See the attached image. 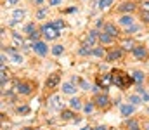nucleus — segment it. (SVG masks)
<instances>
[{
    "instance_id": "1",
    "label": "nucleus",
    "mask_w": 149,
    "mask_h": 130,
    "mask_svg": "<svg viewBox=\"0 0 149 130\" xmlns=\"http://www.w3.org/2000/svg\"><path fill=\"white\" fill-rule=\"evenodd\" d=\"M111 76H113V83L118 87V88H125V87H128L132 82H134V78H132V76H128L127 73L118 71V70H113Z\"/></svg>"
},
{
    "instance_id": "2",
    "label": "nucleus",
    "mask_w": 149,
    "mask_h": 130,
    "mask_svg": "<svg viewBox=\"0 0 149 130\" xmlns=\"http://www.w3.org/2000/svg\"><path fill=\"white\" fill-rule=\"evenodd\" d=\"M40 31H42V35L47 38V40H54V38H57L61 33L54 28V24L50 23V24H43L42 28H40Z\"/></svg>"
},
{
    "instance_id": "3",
    "label": "nucleus",
    "mask_w": 149,
    "mask_h": 130,
    "mask_svg": "<svg viewBox=\"0 0 149 130\" xmlns=\"http://www.w3.org/2000/svg\"><path fill=\"white\" fill-rule=\"evenodd\" d=\"M94 104H95L97 108H106V106L109 104V97H108L106 94H97V95L94 97Z\"/></svg>"
},
{
    "instance_id": "4",
    "label": "nucleus",
    "mask_w": 149,
    "mask_h": 130,
    "mask_svg": "<svg viewBox=\"0 0 149 130\" xmlns=\"http://www.w3.org/2000/svg\"><path fill=\"white\" fill-rule=\"evenodd\" d=\"M17 92L19 94H23V95H30L31 92H33V85L30 83V82H21V83H17Z\"/></svg>"
},
{
    "instance_id": "5",
    "label": "nucleus",
    "mask_w": 149,
    "mask_h": 130,
    "mask_svg": "<svg viewBox=\"0 0 149 130\" xmlns=\"http://www.w3.org/2000/svg\"><path fill=\"white\" fill-rule=\"evenodd\" d=\"M59 80H61L59 73H52V75H49V78L45 80V87H47V88H56L57 83H59Z\"/></svg>"
},
{
    "instance_id": "6",
    "label": "nucleus",
    "mask_w": 149,
    "mask_h": 130,
    "mask_svg": "<svg viewBox=\"0 0 149 130\" xmlns=\"http://www.w3.org/2000/svg\"><path fill=\"white\" fill-rule=\"evenodd\" d=\"M33 50H35V54H38V56H45L47 52H49V47H47V43L45 42H35L33 43Z\"/></svg>"
},
{
    "instance_id": "7",
    "label": "nucleus",
    "mask_w": 149,
    "mask_h": 130,
    "mask_svg": "<svg viewBox=\"0 0 149 130\" xmlns=\"http://www.w3.org/2000/svg\"><path fill=\"white\" fill-rule=\"evenodd\" d=\"M97 38H99V33H97L95 30L88 31V33H87V37H85V45L94 47V45H95V42H97Z\"/></svg>"
},
{
    "instance_id": "8",
    "label": "nucleus",
    "mask_w": 149,
    "mask_h": 130,
    "mask_svg": "<svg viewBox=\"0 0 149 130\" xmlns=\"http://www.w3.org/2000/svg\"><path fill=\"white\" fill-rule=\"evenodd\" d=\"M132 54H134V57H137V59H146L148 50H146L144 45H135V49L132 50Z\"/></svg>"
},
{
    "instance_id": "9",
    "label": "nucleus",
    "mask_w": 149,
    "mask_h": 130,
    "mask_svg": "<svg viewBox=\"0 0 149 130\" xmlns=\"http://www.w3.org/2000/svg\"><path fill=\"white\" fill-rule=\"evenodd\" d=\"M123 57V50L121 49H113L111 52L108 54V61L113 63V61H118V59H121Z\"/></svg>"
},
{
    "instance_id": "10",
    "label": "nucleus",
    "mask_w": 149,
    "mask_h": 130,
    "mask_svg": "<svg viewBox=\"0 0 149 130\" xmlns=\"http://www.w3.org/2000/svg\"><path fill=\"white\" fill-rule=\"evenodd\" d=\"M120 12H134L135 10V3L134 2H123L120 7H118Z\"/></svg>"
},
{
    "instance_id": "11",
    "label": "nucleus",
    "mask_w": 149,
    "mask_h": 130,
    "mask_svg": "<svg viewBox=\"0 0 149 130\" xmlns=\"http://www.w3.org/2000/svg\"><path fill=\"white\" fill-rule=\"evenodd\" d=\"M120 111H121L123 116H130V115L135 111V106H134V104H121V106H120Z\"/></svg>"
},
{
    "instance_id": "12",
    "label": "nucleus",
    "mask_w": 149,
    "mask_h": 130,
    "mask_svg": "<svg viewBox=\"0 0 149 130\" xmlns=\"http://www.w3.org/2000/svg\"><path fill=\"white\" fill-rule=\"evenodd\" d=\"M104 31H106V33H109V35H111L113 38H116V37L120 35L118 28H116L114 24H111V23H106V24H104Z\"/></svg>"
},
{
    "instance_id": "13",
    "label": "nucleus",
    "mask_w": 149,
    "mask_h": 130,
    "mask_svg": "<svg viewBox=\"0 0 149 130\" xmlns=\"http://www.w3.org/2000/svg\"><path fill=\"white\" fill-rule=\"evenodd\" d=\"M7 52L10 54V57H12V61L14 63H23V56L14 49V47H10V49H7Z\"/></svg>"
},
{
    "instance_id": "14",
    "label": "nucleus",
    "mask_w": 149,
    "mask_h": 130,
    "mask_svg": "<svg viewBox=\"0 0 149 130\" xmlns=\"http://www.w3.org/2000/svg\"><path fill=\"white\" fill-rule=\"evenodd\" d=\"M118 23L128 28V26H132V23H134V19H132V16H128V14H125V16H121V17L118 19Z\"/></svg>"
},
{
    "instance_id": "15",
    "label": "nucleus",
    "mask_w": 149,
    "mask_h": 130,
    "mask_svg": "<svg viewBox=\"0 0 149 130\" xmlns=\"http://www.w3.org/2000/svg\"><path fill=\"white\" fill-rule=\"evenodd\" d=\"M70 106H71V109H76V111H78V109H81V108H83L81 99H80V97H73V99L70 101Z\"/></svg>"
},
{
    "instance_id": "16",
    "label": "nucleus",
    "mask_w": 149,
    "mask_h": 130,
    "mask_svg": "<svg viewBox=\"0 0 149 130\" xmlns=\"http://www.w3.org/2000/svg\"><path fill=\"white\" fill-rule=\"evenodd\" d=\"M99 42H101V43H111L113 42V37L109 35V33L102 31V33H99Z\"/></svg>"
},
{
    "instance_id": "17",
    "label": "nucleus",
    "mask_w": 149,
    "mask_h": 130,
    "mask_svg": "<svg viewBox=\"0 0 149 130\" xmlns=\"http://www.w3.org/2000/svg\"><path fill=\"white\" fill-rule=\"evenodd\" d=\"M63 92L64 94H74L76 92V87L73 83H63Z\"/></svg>"
},
{
    "instance_id": "18",
    "label": "nucleus",
    "mask_w": 149,
    "mask_h": 130,
    "mask_svg": "<svg viewBox=\"0 0 149 130\" xmlns=\"http://www.w3.org/2000/svg\"><path fill=\"white\" fill-rule=\"evenodd\" d=\"M24 16H26V12H24L23 9H16V10L12 12V17H14L16 21H21V19L24 17Z\"/></svg>"
},
{
    "instance_id": "19",
    "label": "nucleus",
    "mask_w": 149,
    "mask_h": 130,
    "mask_svg": "<svg viewBox=\"0 0 149 130\" xmlns=\"http://www.w3.org/2000/svg\"><path fill=\"white\" fill-rule=\"evenodd\" d=\"M132 75H134V76H132L134 82H137V83H142V82H144V73H142V71H134Z\"/></svg>"
},
{
    "instance_id": "20",
    "label": "nucleus",
    "mask_w": 149,
    "mask_h": 130,
    "mask_svg": "<svg viewBox=\"0 0 149 130\" xmlns=\"http://www.w3.org/2000/svg\"><path fill=\"white\" fill-rule=\"evenodd\" d=\"M128 101H130V104H134V106H137V104L144 102V101H142V97H141V95H137V94L130 95V97H128Z\"/></svg>"
},
{
    "instance_id": "21",
    "label": "nucleus",
    "mask_w": 149,
    "mask_h": 130,
    "mask_svg": "<svg viewBox=\"0 0 149 130\" xmlns=\"http://www.w3.org/2000/svg\"><path fill=\"white\" fill-rule=\"evenodd\" d=\"M73 116H74V113L70 111V109H63V111H61V118H63V120H71Z\"/></svg>"
},
{
    "instance_id": "22",
    "label": "nucleus",
    "mask_w": 149,
    "mask_h": 130,
    "mask_svg": "<svg viewBox=\"0 0 149 130\" xmlns=\"http://www.w3.org/2000/svg\"><path fill=\"white\" fill-rule=\"evenodd\" d=\"M127 127H128V130H139V122L137 120H128Z\"/></svg>"
},
{
    "instance_id": "23",
    "label": "nucleus",
    "mask_w": 149,
    "mask_h": 130,
    "mask_svg": "<svg viewBox=\"0 0 149 130\" xmlns=\"http://www.w3.org/2000/svg\"><path fill=\"white\" fill-rule=\"evenodd\" d=\"M47 14H49V9H38V12H37V19H45L47 17Z\"/></svg>"
},
{
    "instance_id": "24",
    "label": "nucleus",
    "mask_w": 149,
    "mask_h": 130,
    "mask_svg": "<svg viewBox=\"0 0 149 130\" xmlns=\"http://www.w3.org/2000/svg\"><path fill=\"white\" fill-rule=\"evenodd\" d=\"M52 24H54V28H56V30H57L59 33H61V31L64 30V21H61V19H57V21H54Z\"/></svg>"
},
{
    "instance_id": "25",
    "label": "nucleus",
    "mask_w": 149,
    "mask_h": 130,
    "mask_svg": "<svg viewBox=\"0 0 149 130\" xmlns=\"http://www.w3.org/2000/svg\"><path fill=\"white\" fill-rule=\"evenodd\" d=\"M78 54H80V56H88V54H92V50H90L88 45H81V49L78 50Z\"/></svg>"
},
{
    "instance_id": "26",
    "label": "nucleus",
    "mask_w": 149,
    "mask_h": 130,
    "mask_svg": "<svg viewBox=\"0 0 149 130\" xmlns=\"http://www.w3.org/2000/svg\"><path fill=\"white\" fill-rule=\"evenodd\" d=\"M121 47H123L125 50H134V49H135V45H134L132 40H125V42L121 43Z\"/></svg>"
},
{
    "instance_id": "27",
    "label": "nucleus",
    "mask_w": 149,
    "mask_h": 130,
    "mask_svg": "<svg viewBox=\"0 0 149 130\" xmlns=\"http://www.w3.org/2000/svg\"><path fill=\"white\" fill-rule=\"evenodd\" d=\"M137 92L141 94V97H142V101H144V102H149V92H146V90H144V88H141V87L137 88Z\"/></svg>"
},
{
    "instance_id": "28",
    "label": "nucleus",
    "mask_w": 149,
    "mask_h": 130,
    "mask_svg": "<svg viewBox=\"0 0 149 130\" xmlns=\"http://www.w3.org/2000/svg\"><path fill=\"white\" fill-rule=\"evenodd\" d=\"M63 50H64L63 45H54V47H52V54H54V56H61Z\"/></svg>"
},
{
    "instance_id": "29",
    "label": "nucleus",
    "mask_w": 149,
    "mask_h": 130,
    "mask_svg": "<svg viewBox=\"0 0 149 130\" xmlns=\"http://www.w3.org/2000/svg\"><path fill=\"white\" fill-rule=\"evenodd\" d=\"M49 102H50V108H54V109H56V108H59V95L50 97V101H49Z\"/></svg>"
},
{
    "instance_id": "30",
    "label": "nucleus",
    "mask_w": 149,
    "mask_h": 130,
    "mask_svg": "<svg viewBox=\"0 0 149 130\" xmlns=\"http://www.w3.org/2000/svg\"><path fill=\"white\" fill-rule=\"evenodd\" d=\"M12 38H14V43H16V45H19V47H21V45L24 43L23 37H21V35H17V33H14V35H12Z\"/></svg>"
},
{
    "instance_id": "31",
    "label": "nucleus",
    "mask_w": 149,
    "mask_h": 130,
    "mask_svg": "<svg viewBox=\"0 0 149 130\" xmlns=\"http://www.w3.org/2000/svg\"><path fill=\"white\" fill-rule=\"evenodd\" d=\"M113 3V0H99V9H106Z\"/></svg>"
},
{
    "instance_id": "32",
    "label": "nucleus",
    "mask_w": 149,
    "mask_h": 130,
    "mask_svg": "<svg viewBox=\"0 0 149 130\" xmlns=\"http://www.w3.org/2000/svg\"><path fill=\"white\" fill-rule=\"evenodd\" d=\"M24 31L28 33V35H31V33H35L37 30H35V24L33 23H30V24H26V28H24Z\"/></svg>"
},
{
    "instance_id": "33",
    "label": "nucleus",
    "mask_w": 149,
    "mask_h": 130,
    "mask_svg": "<svg viewBox=\"0 0 149 130\" xmlns=\"http://www.w3.org/2000/svg\"><path fill=\"white\" fill-rule=\"evenodd\" d=\"M92 54L97 56V57H102V56H104V50H102V47H95V49L92 50Z\"/></svg>"
},
{
    "instance_id": "34",
    "label": "nucleus",
    "mask_w": 149,
    "mask_h": 130,
    "mask_svg": "<svg viewBox=\"0 0 149 130\" xmlns=\"http://www.w3.org/2000/svg\"><path fill=\"white\" fill-rule=\"evenodd\" d=\"M94 106H95V104L88 102V104H85V106H83V111H85V113L88 115V113H92V111H94Z\"/></svg>"
},
{
    "instance_id": "35",
    "label": "nucleus",
    "mask_w": 149,
    "mask_h": 130,
    "mask_svg": "<svg viewBox=\"0 0 149 130\" xmlns=\"http://www.w3.org/2000/svg\"><path fill=\"white\" fill-rule=\"evenodd\" d=\"M17 111H19L21 115H26V113L30 111V108H28V106H19V108H17Z\"/></svg>"
},
{
    "instance_id": "36",
    "label": "nucleus",
    "mask_w": 149,
    "mask_h": 130,
    "mask_svg": "<svg viewBox=\"0 0 149 130\" xmlns=\"http://www.w3.org/2000/svg\"><path fill=\"white\" fill-rule=\"evenodd\" d=\"M134 31H137V26H134V24H132V26H128V28H127V31H125V33H128V35H132Z\"/></svg>"
},
{
    "instance_id": "37",
    "label": "nucleus",
    "mask_w": 149,
    "mask_h": 130,
    "mask_svg": "<svg viewBox=\"0 0 149 130\" xmlns=\"http://www.w3.org/2000/svg\"><path fill=\"white\" fill-rule=\"evenodd\" d=\"M30 38H31L33 42H38V38H40V33H38V31H35V33H31V35H30Z\"/></svg>"
},
{
    "instance_id": "38",
    "label": "nucleus",
    "mask_w": 149,
    "mask_h": 130,
    "mask_svg": "<svg viewBox=\"0 0 149 130\" xmlns=\"http://www.w3.org/2000/svg\"><path fill=\"white\" fill-rule=\"evenodd\" d=\"M141 17H142V21H144V23H149V12L142 10V16H141Z\"/></svg>"
},
{
    "instance_id": "39",
    "label": "nucleus",
    "mask_w": 149,
    "mask_h": 130,
    "mask_svg": "<svg viewBox=\"0 0 149 130\" xmlns=\"http://www.w3.org/2000/svg\"><path fill=\"white\" fill-rule=\"evenodd\" d=\"M80 85H81V88H83V90H90V88H92V87L88 85V83H87V82H83V80H81V82H80Z\"/></svg>"
},
{
    "instance_id": "40",
    "label": "nucleus",
    "mask_w": 149,
    "mask_h": 130,
    "mask_svg": "<svg viewBox=\"0 0 149 130\" xmlns=\"http://www.w3.org/2000/svg\"><path fill=\"white\" fill-rule=\"evenodd\" d=\"M142 10L149 12V0H144V2H142Z\"/></svg>"
},
{
    "instance_id": "41",
    "label": "nucleus",
    "mask_w": 149,
    "mask_h": 130,
    "mask_svg": "<svg viewBox=\"0 0 149 130\" xmlns=\"http://www.w3.org/2000/svg\"><path fill=\"white\" fill-rule=\"evenodd\" d=\"M61 0H49V5H59Z\"/></svg>"
},
{
    "instance_id": "42",
    "label": "nucleus",
    "mask_w": 149,
    "mask_h": 130,
    "mask_svg": "<svg viewBox=\"0 0 149 130\" xmlns=\"http://www.w3.org/2000/svg\"><path fill=\"white\" fill-rule=\"evenodd\" d=\"M17 2H19V0H7V3H9V5H16Z\"/></svg>"
},
{
    "instance_id": "43",
    "label": "nucleus",
    "mask_w": 149,
    "mask_h": 130,
    "mask_svg": "<svg viewBox=\"0 0 149 130\" xmlns=\"http://www.w3.org/2000/svg\"><path fill=\"white\" fill-rule=\"evenodd\" d=\"M33 3H35V5H42V3H43V0H33Z\"/></svg>"
},
{
    "instance_id": "44",
    "label": "nucleus",
    "mask_w": 149,
    "mask_h": 130,
    "mask_svg": "<svg viewBox=\"0 0 149 130\" xmlns=\"http://www.w3.org/2000/svg\"><path fill=\"white\" fill-rule=\"evenodd\" d=\"M94 130H108V129H106V127H102V125H99V127H95Z\"/></svg>"
},
{
    "instance_id": "45",
    "label": "nucleus",
    "mask_w": 149,
    "mask_h": 130,
    "mask_svg": "<svg viewBox=\"0 0 149 130\" xmlns=\"http://www.w3.org/2000/svg\"><path fill=\"white\" fill-rule=\"evenodd\" d=\"M23 130H33V129H30V127H26V129H23Z\"/></svg>"
},
{
    "instance_id": "46",
    "label": "nucleus",
    "mask_w": 149,
    "mask_h": 130,
    "mask_svg": "<svg viewBox=\"0 0 149 130\" xmlns=\"http://www.w3.org/2000/svg\"><path fill=\"white\" fill-rule=\"evenodd\" d=\"M148 130H149V125H148Z\"/></svg>"
},
{
    "instance_id": "47",
    "label": "nucleus",
    "mask_w": 149,
    "mask_h": 130,
    "mask_svg": "<svg viewBox=\"0 0 149 130\" xmlns=\"http://www.w3.org/2000/svg\"><path fill=\"white\" fill-rule=\"evenodd\" d=\"M37 130H42V129H37Z\"/></svg>"
}]
</instances>
